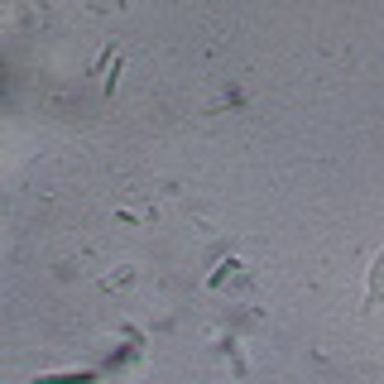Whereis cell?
<instances>
[{
	"label": "cell",
	"instance_id": "obj_2",
	"mask_svg": "<svg viewBox=\"0 0 384 384\" xmlns=\"http://www.w3.org/2000/svg\"><path fill=\"white\" fill-rule=\"evenodd\" d=\"M384 298V255L375 260V284H370V303H380Z\"/></svg>",
	"mask_w": 384,
	"mask_h": 384
},
{
	"label": "cell",
	"instance_id": "obj_1",
	"mask_svg": "<svg viewBox=\"0 0 384 384\" xmlns=\"http://www.w3.org/2000/svg\"><path fill=\"white\" fill-rule=\"evenodd\" d=\"M92 380H96L92 370H82V375H44L39 384H92Z\"/></svg>",
	"mask_w": 384,
	"mask_h": 384
}]
</instances>
